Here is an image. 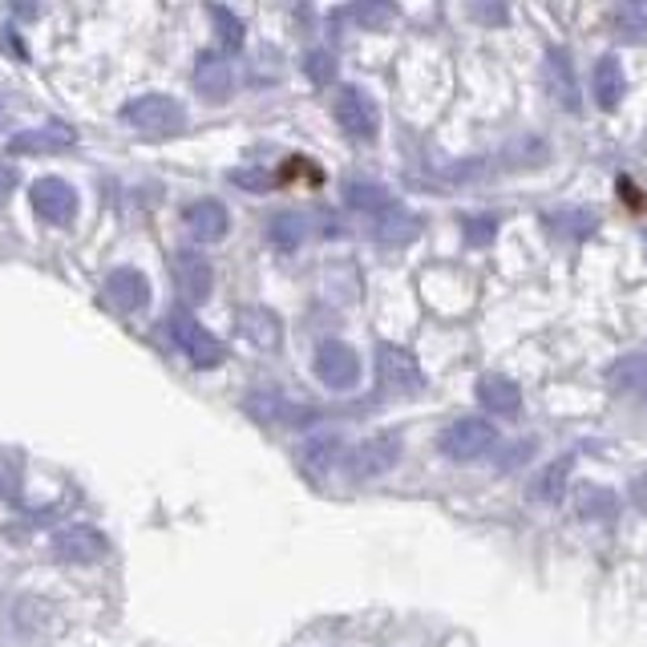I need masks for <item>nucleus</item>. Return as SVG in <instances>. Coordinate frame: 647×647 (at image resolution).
I'll use <instances>...</instances> for the list:
<instances>
[{
    "mask_svg": "<svg viewBox=\"0 0 647 647\" xmlns=\"http://www.w3.org/2000/svg\"><path fill=\"white\" fill-rule=\"evenodd\" d=\"M316 377L328 388H336V393L356 388V380H361V356L344 341H324L316 348Z\"/></svg>",
    "mask_w": 647,
    "mask_h": 647,
    "instance_id": "obj_11",
    "label": "nucleus"
},
{
    "mask_svg": "<svg viewBox=\"0 0 647 647\" xmlns=\"http://www.w3.org/2000/svg\"><path fill=\"white\" fill-rule=\"evenodd\" d=\"M336 461H341V437L336 434L312 437V441L300 449V466H304V473L312 482H324Z\"/></svg>",
    "mask_w": 647,
    "mask_h": 647,
    "instance_id": "obj_20",
    "label": "nucleus"
},
{
    "mask_svg": "<svg viewBox=\"0 0 647 647\" xmlns=\"http://www.w3.org/2000/svg\"><path fill=\"white\" fill-rule=\"evenodd\" d=\"M102 295H106L109 307H118L126 316H138V312L150 307V280L138 268H114L102 280Z\"/></svg>",
    "mask_w": 647,
    "mask_h": 647,
    "instance_id": "obj_9",
    "label": "nucleus"
},
{
    "mask_svg": "<svg viewBox=\"0 0 647 647\" xmlns=\"http://www.w3.org/2000/svg\"><path fill=\"white\" fill-rule=\"evenodd\" d=\"M211 21H215V29H219V41H223L227 49L243 45V21H239L236 12L223 9V4H211Z\"/></svg>",
    "mask_w": 647,
    "mask_h": 647,
    "instance_id": "obj_30",
    "label": "nucleus"
},
{
    "mask_svg": "<svg viewBox=\"0 0 647 647\" xmlns=\"http://www.w3.org/2000/svg\"><path fill=\"white\" fill-rule=\"evenodd\" d=\"M332 114L341 122V129L348 134L353 142H373L380 129V114H377V102L365 94V90H356V85H344L336 102H332Z\"/></svg>",
    "mask_w": 647,
    "mask_h": 647,
    "instance_id": "obj_6",
    "label": "nucleus"
},
{
    "mask_svg": "<svg viewBox=\"0 0 647 647\" xmlns=\"http://www.w3.org/2000/svg\"><path fill=\"white\" fill-rule=\"evenodd\" d=\"M29 207L41 223L49 227H70L77 219V190L65 182V178H33V187H29Z\"/></svg>",
    "mask_w": 647,
    "mask_h": 647,
    "instance_id": "obj_5",
    "label": "nucleus"
},
{
    "mask_svg": "<svg viewBox=\"0 0 647 647\" xmlns=\"http://www.w3.org/2000/svg\"><path fill=\"white\" fill-rule=\"evenodd\" d=\"M377 377L380 388L397 393V397H417L425 388V373L417 365V356L409 348H397V344H380L377 348Z\"/></svg>",
    "mask_w": 647,
    "mask_h": 647,
    "instance_id": "obj_8",
    "label": "nucleus"
},
{
    "mask_svg": "<svg viewBox=\"0 0 647 647\" xmlns=\"http://www.w3.org/2000/svg\"><path fill=\"white\" fill-rule=\"evenodd\" d=\"M632 502L647 514V473H639L636 482H632Z\"/></svg>",
    "mask_w": 647,
    "mask_h": 647,
    "instance_id": "obj_37",
    "label": "nucleus"
},
{
    "mask_svg": "<svg viewBox=\"0 0 647 647\" xmlns=\"http://www.w3.org/2000/svg\"><path fill=\"white\" fill-rule=\"evenodd\" d=\"M546 90L563 109L575 114L578 109V82H575V65H571V53L566 49H551L546 53Z\"/></svg>",
    "mask_w": 647,
    "mask_h": 647,
    "instance_id": "obj_16",
    "label": "nucleus"
},
{
    "mask_svg": "<svg viewBox=\"0 0 647 647\" xmlns=\"http://www.w3.org/2000/svg\"><path fill=\"white\" fill-rule=\"evenodd\" d=\"M307 236V219L300 211H280V215H271V223H268V243L275 251H295L300 243H304Z\"/></svg>",
    "mask_w": 647,
    "mask_h": 647,
    "instance_id": "obj_23",
    "label": "nucleus"
},
{
    "mask_svg": "<svg viewBox=\"0 0 647 647\" xmlns=\"http://www.w3.org/2000/svg\"><path fill=\"white\" fill-rule=\"evenodd\" d=\"M644 248H647V227H644Z\"/></svg>",
    "mask_w": 647,
    "mask_h": 647,
    "instance_id": "obj_38",
    "label": "nucleus"
},
{
    "mask_svg": "<svg viewBox=\"0 0 647 647\" xmlns=\"http://www.w3.org/2000/svg\"><path fill=\"white\" fill-rule=\"evenodd\" d=\"M368 236L377 239L380 248H405V243H413V239L421 236V219L405 202H393L377 219H368Z\"/></svg>",
    "mask_w": 647,
    "mask_h": 647,
    "instance_id": "obj_13",
    "label": "nucleus"
},
{
    "mask_svg": "<svg viewBox=\"0 0 647 647\" xmlns=\"http://www.w3.org/2000/svg\"><path fill=\"white\" fill-rule=\"evenodd\" d=\"M498 449V429L490 421H478V417H458L449 421L437 437V453L449 461H461V466H473V461L490 458Z\"/></svg>",
    "mask_w": 647,
    "mask_h": 647,
    "instance_id": "obj_2",
    "label": "nucleus"
},
{
    "mask_svg": "<svg viewBox=\"0 0 647 647\" xmlns=\"http://www.w3.org/2000/svg\"><path fill=\"white\" fill-rule=\"evenodd\" d=\"M109 551V542L102 530L94 526H65L53 534V554L61 563H102Z\"/></svg>",
    "mask_w": 647,
    "mask_h": 647,
    "instance_id": "obj_12",
    "label": "nucleus"
},
{
    "mask_svg": "<svg viewBox=\"0 0 647 647\" xmlns=\"http://www.w3.org/2000/svg\"><path fill=\"white\" fill-rule=\"evenodd\" d=\"M166 332H170V341L178 344V353L187 356L195 368H219L223 365V356H227L223 341H219L215 332L202 328L190 312H170V316H166Z\"/></svg>",
    "mask_w": 647,
    "mask_h": 647,
    "instance_id": "obj_3",
    "label": "nucleus"
},
{
    "mask_svg": "<svg viewBox=\"0 0 647 647\" xmlns=\"http://www.w3.org/2000/svg\"><path fill=\"white\" fill-rule=\"evenodd\" d=\"M73 142H77V129L53 122V126L21 129V134H12L9 154H61V150H70Z\"/></svg>",
    "mask_w": 647,
    "mask_h": 647,
    "instance_id": "obj_15",
    "label": "nucleus"
},
{
    "mask_svg": "<svg viewBox=\"0 0 647 647\" xmlns=\"http://www.w3.org/2000/svg\"><path fill=\"white\" fill-rule=\"evenodd\" d=\"M612 24L624 41H644L647 36V0H627V4H619V9L612 12Z\"/></svg>",
    "mask_w": 647,
    "mask_h": 647,
    "instance_id": "obj_25",
    "label": "nucleus"
},
{
    "mask_svg": "<svg viewBox=\"0 0 647 647\" xmlns=\"http://www.w3.org/2000/svg\"><path fill=\"white\" fill-rule=\"evenodd\" d=\"M546 223H551L554 231H559V236H566V239H587L591 231L599 227V215H595V211H566V207H563V211H554Z\"/></svg>",
    "mask_w": 647,
    "mask_h": 647,
    "instance_id": "obj_27",
    "label": "nucleus"
},
{
    "mask_svg": "<svg viewBox=\"0 0 647 647\" xmlns=\"http://www.w3.org/2000/svg\"><path fill=\"white\" fill-rule=\"evenodd\" d=\"M461 236L470 248H486V243H494L498 236V219L494 215H466L461 219Z\"/></svg>",
    "mask_w": 647,
    "mask_h": 647,
    "instance_id": "obj_29",
    "label": "nucleus"
},
{
    "mask_svg": "<svg viewBox=\"0 0 647 647\" xmlns=\"http://www.w3.org/2000/svg\"><path fill=\"white\" fill-rule=\"evenodd\" d=\"M575 507H578V518H587V522H607L619 510V498L607 486H583Z\"/></svg>",
    "mask_w": 647,
    "mask_h": 647,
    "instance_id": "obj_24",
    "label": "nucleus"
},
{
    "mask_svg": "<svg viewBox=\"0 0 647 647\" xmlns=\"http://www.w3.org/2000/svg\"><path fill=\"white\" fill-rule=\"evenodd\" d=\"M530 449H534L530 441H518V446L510 449V458H507V461H498V470H514L518 461H526V458H530Z\"/></svg>",
    "mask_w": 647,
    "mask_h": 647,
    "instance_id": "obj_36",
    "label": "nucleus"
},
{
    "mask_svg": "<svg viewBox=\"0 0 647 647\" xmlns=\"http://www.w3.org/2000/svg\"><path fill=\"white\" fill-rule=\"evenodd\" d=\"M12 190H17V166L0 163V199H9Z\"/></svg>",
    "mask_w": 647,
    "mask_h": 647,
    "instance_id": "obj_35",
    "label": "nucleus"
},
{
    "mask_svg": "<svg viewBox=\"0 0 647 647\" xmlns=\"http://www.w3.org/2000/svg\"><path fill=\"white\" fill-rule=\"evenodd\" d=\"M0 498L4 502H17L21 498V478H17V466L0 458Z\"/></svg>",
    "mask_w": 647,
    "mask_h": 647,
    "instance_id": "obj_32",
    "label": "nucleus"
},
{
    "mask_svg": "<svg viewBox=\"0 0 647 647\" xmlns=\"http://www.w3.org/2000/svg\"><path fill=\"white\" fill-rule=\"evenodd\" d=\"M566 473H571V458L563 461H551L546 470L534 478V486H530V494L539 498V502H559V498L566 494Z\"/></svg>",
    "mask_w": 647,
    "mask_h": 647,
    "instance_id": "obj_26",
    "label": "nucleus"
},
{
    "mask_svg": "<svg viewBox=\"0 0 647 647\" xmlns=\"http://www.w3.org/2000/svg\"><path fill=\"white\" fill-rule=\"evenodd\" d=\"M190 77H195V90L202 97H211V102H223L231 94V85H236V73H231L227 58H219V53H199Z\"/></svg>",
    "mask_w": 647,
    "mask_h": 647,
    "instance_id": "obj_17",
    "label": "nucleus"
},
{
    "mask_svg": "<svg viewBox=\"0 0 647 647\" xmlns=\"http://www.w3.org/2000/svg\"><path fill=\"white\" fill-rule=\"evenodd\" d=\"M591 90H595V102H599L603 109H615L619 102H624V65L615 58H599V65H595V73H591Z\"/></svg>",
    "mask_w": 647,
    "mask_h": 647,
    "instance_id": "obj_22",
    "label": "nucleus"
},
{
    "mask_svg": "<svg viewBox=\"0 0 647 647\" xmlns=\"http://www.w3.org/2000/svg\"><path fill=\"white\" fill-rule=\"evenodd\" d=\"M231 182H236V187H248V190H268L275 178H271L268 170H231Z\"/></svg>",
    "mask_w": 647,
    "mask_h": 647,
    "instance_id": "obj_33",
    "label": "nucleus"
},
{
    "mask_svg": "<svg viewBox=\"0 0 647 647\" xmlns=\"http://www.w3.org/2000/svg\"><path fill=\"white\" fill-rule=\"evenodd\" d=\"M393 202L397 199H393L380 182H373V178H348V182H344V207L356 215H365V219H377V215L388 211Z\"/></svg>",
    "mask_w": 647,
    "mask_h": 647,
    "instance_id": "obj_19",
    "label": "nucleus"
},
{
    "mask_svg": "<svg viewBox=\"0 0 647 647\" xmlns=\"http://www.w3.org/2000/svg\"><path fill=\"white\" fill-rule=\"evenodd\" d=\"M236 324H239V332H243V336L255 344V348H280V341H283L280 316H275V312H268V307H255V304L239 307Z\"/></svg>",
    "mask_w": 647,
    "mask_h": 647,
    "instance_id": "obj_18",
    "label": "nucleus"
},
{
    "mask_svg": "<svg viewBox=\"0 0 647 647\" xmlns=\"http://www.w3.org/2000/svg\"><path fill=\"white\" fill-rule=\"evenodd\" d=\"M182 223H187V231L199 243H219L231 231V215H227V207L219 199H199L182 211Z\"/></svg>",
    "mask_w": 647,
    "mask_h": 647,
    "instance_id": "obj_14",
    "label": "nucleus"
},
{
    "mask_svg": "<svg viewBox=\"0 0 647 647\" xmlns=\"http://www.w3.org/2000/svg\"><path fill=\"white\" fill-rule=\"evenodd\" d=\"M473 17H478V21H486V24H502L507 21V9H502V4H473Z\"/></svg>",
    "mask_w": 647,
    "mask_h": 647,
    "instance_id": "obj_34",
    "label": "nucleus"
},
{
    "mask_svg": "<svg viewBox=\"0 0 647 647\" xmlns=\"http://www.w3.org/2000/svg\"><path fill=\"white\" fill-rule=\"evenodd\" d=\"M304 73L316 85H328L332 77H336V58H332L328 49H312V53H307V61H304Z\"/></svg>",
    "mask_w": 647,
    "mask_h": 647,
    "instance_id": "obj_31",
    "label": "nucleus"
},
{
    "mask_svg": "<svg viewBox=\"0 0 647 647\" xmlns=\"http://www.w3.org/2000/svg\"><path fill=\"white\" fill-rule=\"evenodd\" d=\"M118 118L129 129H138L146 138H166V134H178L187 126V109L178 106L170 94H142L129 97L126 106L118 109Z\"/></svg>",
    "mask_w": 647,
    "mask_h": 647,
    "instance_id": "obj_1",
    "label": "nucleus"
},
{
    "mask_svg": "<svg viewBox=\"0 0 647 647\" xmlns=\"http://www.w3.org/2000/svg\"><path fill=\"white\" fill-rule=\"evenodd\" d=\"M243 413L259 425H288V429H307V425H316L324 417L320 409L295 405V400H288L275 388H251L248 397H243Z\"/></svg>",
    "mask_w": 647,
    "mask_h": 647,
    "instance_id": "obj_4",
    "label": "nucleus"
},
{
    "mask_svg": "<svg viewBox=\"0 0 647 647\" xmlns=\"http://www.w3.org/2000/svg\"><path fill=\"white\" fill-rule=\"evenodd\" d=\"M170 275H175V288L182 292L187 304H202L215 288V271H211V259L199 255V251H175L170 259Z\"/></svg>",
    "mask_w": 647,
    "mask_h": 647,
    "instance_id": "obj_10",
    "label": "nucleus"
},
{
    "mask_svg": "<svg viewBox=\"0 0 647 647\" xmlns=\"http://www.w3.org/2000/svg\"><path fill=\"white\" fill-rule=\"evenodd\" d=\"M348 17H353L361 29H385V24H393L397 9H393V4H385V0H368V4H353V9H348Z\"/></svg>",
    "mask_w": 647,
    "mask_h": 647,
    "instance_id": "obj_28",
    "label": "nucleus"
},
{
    "mask_svg": "<svg viewBox=\"0 0 647 647\" xmlns=\"http://www.w3.org/2000/svg\"><path fill=\"white\" fill-rule=\"evenodd\" d=\"M478 400H482L494 417H510V413L522 409V388L510 377H482L478 380Z\"/></svg>",
    "mask_w": 647,
    "mask_h": 647,
    "instance_id": "obj_21",
    "label": "nucleus"
},
{
    "mask_svg": "<svg viewBox=\"0 0 647 647\" xmlns=\"http://www.w3.org/2000/svg\"><path fill=\"white\" fill-rule=\"evenodd\" d=\"M397 461H400V437L373 434L348 453V478H353V482H373V478H385Z\"/></svg>",
    "mask_w": 647,
    "mask_h": 647,
    "instance_id": "obj_7",
    "label": "nucleus"
}]
</instances>
